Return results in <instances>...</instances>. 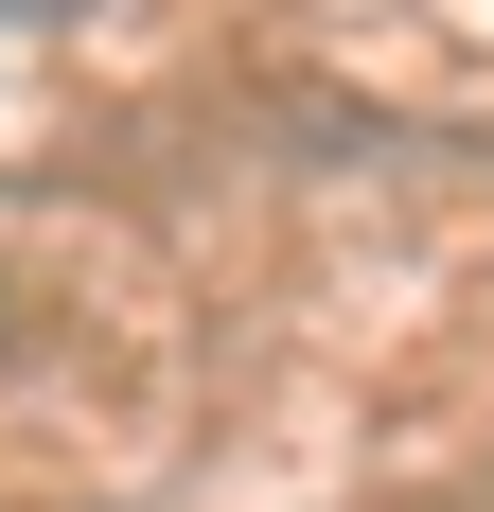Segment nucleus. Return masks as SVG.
I'll use <instances>...</instances> for the list:
<instances>
[{
  "instance_id": "1",
  "label": "nucleus",
  "mask_w": 494,
  "mask_h": 512,
  "mask_svg": "<svg viewBox=\"0 0 494 512\" xmlns=\"http://www.w3.org/2000/svg\"><path fill=\"white\" fill-rule=\"evenodd\" d=\"M0 18H71V0H0Z\"/></svg>"
}]
</instances>
